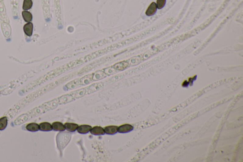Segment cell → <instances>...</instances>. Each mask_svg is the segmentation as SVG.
I'll use <instances>...</instances> for the list:
<instances>
[{
	"instance_id": "ba28073f",
	"label": "cell",
	"mask_w": 243,
	"mask_h": 162,
	"mask_svg": "<svg viewBox=\"0 0 243 162\" xmlns=\"http://www.w3.org/2000/svg\"><path fill=\"white\" fill-rule=\"evenodd\" d=\"M24 31L25 34L28 36L32 35L33 31V24L31 23H28L24 26Z\"/></svg>"
},
{
	"instance_id": "ffe728a7",
	"label": "cell",
	"mask_w": 243,
	"mask_h": 162,
	"mask_svg": "<svg viewBox=\"0 0 243 162\" xmlns=\"http://www.w3.org/2000/svg\"><path fill=\"white\" fill-rule=\"evenodd\" d=\"M72 99H73V98L71 95H64L61 98V102L62 103H68V102L72 101Z\"/></svg>"
},
{
	"instance_id": "5bb4252c",
	"label": "cell",
	"mask_w": 243,
	"mask_h": 162,
	"mask_svg": "<svg viewBox=\"0 0 243 162\" xmlns=\"http://www.w3.org/2000/svg\"><path fill=\"white\" fill-rule=\"evenodd\" d=\"M92 75H90L86 76L84 77L83 78H81V80L79 81V84L85 85L90 83L91 82V81L92 77V76H91Z\"/></svg>"
},
{
	"instance_id": "2e32d148",
	"label": "cell",
	"mask_w": 243,
	"mask_h": 162,
	"mask_svg": "<svg viewBox=\"0 0 243 162\" xmlns=\"http://www.w3.org/2000/svg\"><path fill=\"white\" fill-rule=\"evenodd\" d=\"M8 121L6 117L0 118V130H3L7 126Z\"/></svg>"
},
{
	"instance_id": "ac0fdd59",
	"label": "cell",
	"mask_w": 243,
	"mask_h": 162,
	"mask_svg": "<svg viewBox=\"0 0 243 162\" xmlns=\"http://www.w3.org/2000/svg\"><path fill=\"white\" fill-rule=\"evenodd\" d=\"M79 84V81L75 80V81H74L71 82L69 83L66 85V86L69 89H73V88H76V87H78Z\"/></svg>"
},
{
	"instance_id": "7c38bea8",
	"label": "cell",
	"mask_w": 243,
	"mask_h": 162,
	"mask_svg": "<svg viewBox=\"0 0 243 162\" xmlns=\"http://www.w3.org/2000/svg\"><path fill=\"white\" fill-rule=\"evenodd\" d=\"M22 15L24 20L27 23H30L32 19V15L30 12L24 11L22 12Z\"/></svg>"
},
{
	"instance_id": "8fae6325",
	"label": "cell",
	"mask_w": 243,
	"mask_h": 162,
	"mask_svg": "<svg viewBox=\"0 0 243 162\" xmlns=\"http://www.w3.org/2000/svg\"><path fill=\"white\" fill-rule=\"evenodd\" d=\"M127 65L128 63L127 62L125 61H122L114 64L113 66V68L118 70H123L127 68Z\"/></svg>"
},
{
	"instance_id": "9c48e42d",
	"label": "cell",
	"mask_w": 243,
	"mask_h": 162,
	"mask_svg": "<svg viewBox=\"0 0 243 162\" xmlns=\"http://www.w3.org/2000/svg\"><path fill=\"white\" fill-rule=\"evenodd\" d=\"M40 130L42 131H50L53 130L51 124L48 122H43L39 125Z\"/></svg>"
},
{
	"instance_id": "9a60e30c",
	"label": "cell",
	"mask_w": 243,
	"mask_h": 162,
	"mask_svg": "<svg viewBox=\"0 0 243 162\" xmlns=\"http://www.w3.org/2000/svg\"><path fill=\"white\" fill-rule=\"evenodd\" d=\"M32 5H33V3H32V0H24L23 3V9L25 11L29 10L32 7Z\"/></svg>"
},
{
	"instance_id": "52a82bcc",
	"label": "cell",
	"mask_w": 243,
	"mask_h": 162,
	"mask_svg": "<svg viewBox=\"0 0 243 162\" xmlns=\"http://www.w3.org/2000/svg\"><path fill=\"white\" fill-rule=\"evenodd\" d=\"M64 126L66 130L70 132H75L79 127L78 124L72 123H66L65 124Z\"/></svg>"
},
{
	"instance_id": "d6986e66",
	"label": "cell",
	"mask_w": 243,
	"mask_h": 162,
	"mask_svg": "<svg viewBox=\"0 0 243 162\" xmlns=\"http://www.w3.org/2000/svg\"><path fill=\"white\" fill-rule=\"evenodd\" d=\"M166 0H157L156 2V5L157 9H161L164 7L166 4Z\"/></svg>"
},
{
	"instance_id": "8992f818",
	"label": "cell",
	"mask_w": 243,
	"mask_h": 162,
	"mask_svg": "<svg viewBox=\"0 0 243 162\" xmlns=\"http://www.w3.org/2000/svg\"><path fill=\"white\" fill-rule=\"evenodd\" d=\"M52 129L54 131L62 132L66 130L64 124L60 122H55L52 124Z\"/></svg>"
},
{
	"instance_id": "30bf717a",
	"label": "cell",
	"mask_w": 243,
	"mask_h": 162,
	"mask_svg": "<svg viewBox=\"0 0 243 162\" xmlns=\"http://www.w3.org/2000/svg\"><path fill=\"white\" fill-rule=\"evenodd\" d=\"M106 74L101 70H98L93 74L92 79L94 81H98L106 77Z\"/></svg>"
},
{
	"instance_id": "3957f363",
	"label": "cell",
	"mask_w": 243,
	"mask_h": 162,
	"mask_svg": "<svg viewBox=\"0 0 243 162\" xmlns=\"http://www.w3.org/2000/svg\"><path fill=\"white\" fill-rule=\"evenodd\" d=\"M90 133L95 135H102L105 134L104 128L100 126H95L92 128L91 129Z\"/></svg>"
},
{
	"instance_id": "e0dca14e",
	"label": "cell",
	"mask_w": 243,
	"mask_h": 162,
	"mask_svg": "<svg viewBox=\"0 0 243 162\" xmlns=\"http://www.w3.org/2000/svg\"><path fill=\"white\" fill-rule=\"evenodd\" d=\"M86 91L85 89H80V90H78V91H75L74 92L72 93V95L75 98H80V97L83 96L86 94Z\"/></svg>"
},
{
	"instance_id": "7a4b0ae2",
	"label": "cell",
	"mask_w": 243,
	"mask_h": 162,
	"mask_svg": "<svg viewBox=\"0 0 243 162\" xmlns=\"http://www.w3.org/2000/svg\"><path fill=\"white\" fill-rule=\"evenodd\" d=\"M157 10V7L156 3L155 2H152L145 12V14L148 16H153L155 14Z\"/></svg>"
},
{
	"instance_id": "44dd1931",
	"label": "cell",
	"mask_w": 243,
	"mask_h": 162,
	"mask_svg": "<svg viewBox=\"0 0 243 162\" xmlns=\"http://www.w3.org/2000/svg\"><path fill=\"white\" fill-rule=\"evenodd\" d=\"M104 72L105 73V74H107V75H112V74L116 73V70L114 68L109 67V68L104 69Z\"/></svg>"
},
{
	"instance_id": "277c9868",
	"label": "cell",
	"mask_w": 243,
	"mask_h": 162,
	"mask_svg": "<svg viewBox=\"0 0 243 162\" xmlns=\"http://www.w3.org/2000/svg\"><path fill=\"white\" fill-rule=\"evenodd\" d=\"M92 127L88 124H82L78 127L77 131L80 134H86L90 131Z\"/></svg>"
},
{
	"instance_id": "6da1fadb",
	"label": "cell",
	"mask_w": 243,
	"mask_h": 162,
	"mask_svg": "<svg viewBox=\"0 0 243 162\" xmlns=\"http://www.w3.org/2000/svg\"><path fill=\"white\" fill-rule=\"evenodd\" d=\"M133 129V127L130 124H125L118 127V132L120 133H127Z\"/></svg>"
},
{
	"instance_id": "4fadbf2b",
	"label": "cell",
	"mask_w": 243,
	"mask_h": 162,
	"mask_svg": "<svg viewBox=\"0 0 243 162\" xmlns=\"http://www.w3.org/2000/svg\"><path fill=\"white\" fill-rule=\"evenodd\" d=\"M26 129L28 131H31V132H36L40 130L39 125L36 123H30L26 126Z\"/></svg>"
},
{
	"instance_id": "5b68a950",
	"label": "cell",
	"mask_w": 243,
	"mask_h": 162,
	"mask_svg": "<svg viewBox=\"0 0 243 162\" xmlns=\"http://www.w3.org/2000/svg\"><path fill=\"white\" fill-rule=\"evenodd\" d=\"M118 127L116 126H107L104 128L105 133L110 135L115 134L118 132Z\"/></svg>"
}]
</instances>
